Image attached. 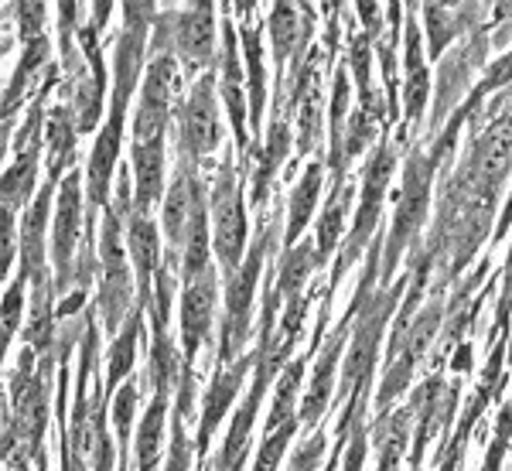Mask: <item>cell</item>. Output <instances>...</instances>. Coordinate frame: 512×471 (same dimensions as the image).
Segmentation results:
<instances>
[{"instance_id": "3957f363", "label": "cell", "mask_w": 512, "mask_h": 471, "mask_svg": "<svg viewBox=\"0 0 512 471\" xmlns=\"http://www.w3.org/2000/svg\"><path fill=\"white\" fill-rule=\"evenodd\" d=\"M134 171L130 164L120 168L117 195L103 216V233H99V297L96 308L103 318V332L117 338L123 321L130 318V267L123 236H127V219L134 216Z\"/></svg>"}, {"instance_id": "ee69618b", "label": "cell", "mask_w": 512, "mask_h": 471, "mask_svg": "<svg viewBox=\"0 0 512 471\" xmlns=\"http://www.w3.org/2000/svg\"><path fill=\"white\" fill-rule=\"evenodd\" d=\"M38 471H48V458H41V461H38Z\"/></svg>"}, {"instance_id": "277c9868", "label": "cell", "mask_w": 512, "mask_h": 471, "mask_svg": "<svg viewBox=\"0 0 512 471\" xmlns=\"http://www.w3.org/2000/svg\"><path fill=\"white\" fill-rule=\"evenodd\" d=\"M277 236H280V216L263 219L253 246L246 250L243 267H239L226 284V314H222V342H219L222 366L236 362L239 352H243V345L250 342L253 294H256V284H260V274H263V260H267L277 246Z\"/></svg>"}, {"instance_id": "b9f144b4", "label": "cell", "mask_w": 512, "mask_h": 471, "mask_svg": "<svg viewBox=\"0 0 512 471\" xmlns=\"http://www.w3.org/2000/svg\"><path fill=\"white\" fill-rule=\"evenodd\" d=\"M509 226H512V195H509L506 209H502V216H499V226H495V233H492V243H502L509 233Z\"/></svg>"}, {"instance_id": "ffe728a7", "label": "cell", "mask_w": 512, "mask_h": 471, "mask_svg": "<svg viewBox=\"0 0 512 471\" xmlns=\"http://www.w3.org/2000/svg\"><path fill=\"white\" fill-rule=\"evenodd\" d=\"M140 321H144V308L130 311V318L123 321L120 335L113 338L110 345V355H106V383H99V403H103L106 410H110L113 396H117L120 383H127L130 373H134V359H137V345H140Z\"/></svg>"}, {"instance_id": "7bdbcfd3", "label": "cell", "mask_w": 512, "mask_h": 471, "mask_svg": "<svg viewBox=\"0 0 512 471\" xmlns=\"http://www.w3.org/2000/svg\"><path fill=\"white\" fill-rule=\"evenodd\" d=\"M468 362H472V349H468V345H465V349H461L458 355H454V373H468V369H472V366H468Z\"/></svg>"}, {"instance_id": "d6a6232c", "label": "cell", "mask_w": 512, "mask_h": 471, "mask_svg": "<svg viewBox=\"0 0 512 471\" xmlns=\"http://www.w3.org/2000/svg\"><path fill=\"white\" fill-rule=\"evenodd\" d=\"M410 417H414L410 407L396 410L390 417V424L379 431V471H396V465H400L403 448H407V434H410V427H414Z\"/></svg>"}, {"instance_id": "6da1fadb", "label": "cell", "mask_w": 512, "mask_h": 471, "mask_svg": "<svg viewBox=\"0 0 512 471\" xmlns=\"http://www.w3.org/2000/svg\"><path fill=\"white\" fill-rule=\"evenodd\" d=\"M158 4L151 0H134L123 4V31L117 35V48H113V103L110 120L99 130L93 151H89L86 164V239L82 250H93V229L99 209H110V185L113 171H117V157L123 144V120H127V103L137 89L140 69H144V48L151 41V28L158 21Z\"/></svg>"}, {"instance_id": "1f68e13d", "label": "cell", "mask_w": 512, "mask_h": 471, "mask_svg": "<svg viewBox=\"0 0 512 471\" xmlns=\"http://www.w3.org/2000/svg\"><path fill=\"white\" fill-rule=\"evenodd\" d=\"M349 202H352V188H338V192H332V202H328V209L321 212L318 236H315V250L321 256V263L332 256L335 243L342 239V226H345V212H349Z\"/></svg>"}, {"instance_id": "44dd1931", "label": "cell", "mask_w": 512, "mask_h": 471, "mask_svg": "<svg viewBox=\"0 0 512 471\" xmlns=\"http://www.w3.org/2000/svg\"><path fill=\"white\" fill-rule=\"evenodd\" d=\"M407 82H403V106H407V120L410 127H417L424 120V106L431 99V72L424 65V41H420V28L417 21H407Z\"/></svg>"}, {"instance_id": "8992f818", "label": "cell", "mask_w": 512, "mask_h": 471, "mask_svg": "<svg viewBox=\"0 0 512 471\" xmlns=\"http://www.w3.org/2000/svg\"><path fill=\"white\" fill-rule=\"evenodd\" d=\"M437 164L431 161V154L414 151L407 157V168H403V185L396 192V212H393V226L386 236V250H383V280L393 277V270L400 267V256L407 253V246L414 243L420 226L427 219V205H431V181H434Z\"/></svg>"}, {"instance_id": "8d00e7d4", "label": "cell", "mask_w": 512, "mask_h": 471, "mask_svg": "<svg viewBox=\"0 0 512 471\" xmlns=\"http://www.w3.org/2000/svg\"><path fill=\"white\" fill-rule=\"evenodd\" d=\"M24 291H28V284L18 280V277H14L11 284H7V291H4V349H11L14 335L21 332L24 308H28V301H24Z\"/></svg>"}, {"instance_id": "484cf974", "label": "cell", "mask_w": 512, "mask_h": 471, "mask_svg": "<svg viewBox=\"0 0 512 471\" xmlns=\"http://www.w3.org/2000/svg\"><path fill=\"white\" fill-rule=\"evenodd\" d=\"M243 38V55H246V76H250V130L253 137H260L263 130V113H267V79H263V45H260V24L246 21L239 28Z\"/></svg>"}, {"instance_id": "ab89813d", "label": "cell", "mask_w": 512, "mask_h": 471, "mask_svg": "<svg viewBox=\"0 0 512 471\" xmlns=\"http://www.w3.org/2000/svg\"><path fill=\"white\" fill-rule=\"evenodd\" d=\"M325 448H328V437L325 434H315L311 441H304L301 448L294 451V458L287 461L284 471H315L325 458Z\"/></svg>"}, {"instance_id": "9c48e42d", "label": "cell", "mask_w": 512, "mask_h": 471, "mask_svg": "<svg viewBox=\"0 0 512 471\" xmlns=\"http://www.w3.org/2000/svg\"><path fill=\"white\" fill-rule=\"evenodd\" d=\"M175 140H178V161L198 164L205 154L219 151L222 144V120L216 106V76L202 72L188 96L175 110Z\"/></svg>"}, {"instance_id": "e0dca14e", "label": "cell", "mask_w": 512, "mask_h": 471, "mask_svg": "<svg viewBox=\"0 0 512 471\" xmlns=\"http://www.w3.org/2000/svg\"><path fill=\"white\" fill-rule=\"evenodd\" d=\"M127 253L137 270V308H151L154 301V274L161 267V239L158 222L151 216H130L127 219Z\"/></svg>"}, {"instance_id": "4dcf8cb0", "label": "cell", "mask_w": 512, "mask_h": 471, "mask_svg": "<svg viewBox=\"0 0 512 471\" xmlns=\"http://www.w3.org/2000/svg\"><path fill=\"white\" fill-rule=\"evenodd\" d=\"M373 52H376V48H373V38H369V35H355L349 41V65H352V76H355V89H359V99H362L359 110L379 117L373 82H369V72H373Z\"/></svg>"}, {"instance_id": "30bf717a", "label": "cell", "mask_w": 512, "mask_h": 471, "mask_svg": "<svg viewBox=\"0 0 512 471\" xmlns=\"http://www.w3.org/2000/svg\"><path fill=\"white\" fill-rule=\"evenodd\" d=\"M441 321H444L441 301H434V304H427L414 321H410L407 332L396 338V342H390V366H386V376H383V383H379V396H376L379 417H386L390 407L396 403V396L410 386L414 369L427 359V352H431V342L437 338Z\"/></svg>"}, {"instance_id": "f546056e", "label": "cell", "mask_w": 512, "mask_h": 471, "mask_svg": "<svg viewBox=\"0 0 512 471\" xmlns=\"http://www.w3.org/2000/svg\"><path fill=\"white\" fill-rule=\"evenodd\" d=\"M137 403H140L137 379H127L110 403V417H113V427H117L120 471H130V431H134V420H137Z\"/></svg>"}, {"instance_id": "4316f807", "label": "cell", "mask_w": 512, "mask_h": 471, "mask_svg": "<svg viewBox=\"0 0 512 471\" xmlns=\"http://www.w3.org/2000/svg\"><path fill=\"white\" fill-rule=\"evenodd\" d=\"M321 267V256L315 250V243H297L294 250L284 253V260H280V270H277V294L284 297V304H294L304 297V284H308V277L315 274Z\"/></svg>"}, {"instance_id": "83f0119b", "label": "cell", "mask_w": 512, "mask_h": 471, "mask_svg": "<svg viewBox=\"0 0 512 471\" xmlns=\"http://www.w3.org/2000/svg\"><path fill=\"white\" fill-rule=\"evenodd\" d=\"M48 171L62 175L69 168V161L76 157V137H79V123L72 103H59L48 113Z\"/></svg>"}, {"instance_id": "2e32d148", "label": "cell", "mask_w": 512, "mask_h": 471, "mask_svg": "<svg viewBox=\"0 0 512 471\" xmlns=\"http://www.w3.org/2000/svg\"><path fill=\"white\" fill-rule=\"evenodd\" d=\"M239 38L233 21L222 24V99H226L229 120H233V134L239 144V157L250 154V110H246V96H243V65H239Z\"/></svg>"}, {"instance_id": "836d02e7", "label": "cell", "mask_w": 512, "mask_h": 471, "mask_svg": "<svg viewBox=\"0 0 512 471\" xmlns=\"http://www.w3.org/2000/svg\"><path fill=\"white\" fill-rule=\"evenodd\" d=\"M301 376H304V359L287 362L284 373H280L277 393H274V407H270V417H267V431H277L284 420L297 417V413H294V400H297V386H301Z\"/></svg>"}, {"instance_id": "d590c367", "label": "cell", "mask_w": 512, "mask_h": 471, "mask_svg": "<svg viewBox=\"0 0 512 471\" xmlns=\"http://www.w3.org/2000/svg\"><path fill=\"white\" fill-rule=\"evenodd\" d=\"M188 420L181 413L171 410V444H168V461H164V471H192V458H195V444L188 441L185 434Z\"/></svg>"}, {"instance_id": "603a6c76", "label": "cell", "mask_w": 512, "mask_h": 471, "mask_svg": "<svg viewBox=\"0 0 512 471\" xmlns=\"http://www.w3.org/2000/svg\"><path fill=\"white\" fill-rule=\"evenodd\" d=\"M291 147H294L291 127H287V120L274 117V123H270V130H267V140H263L260 164H256V171H253V205H263L270 198V185H274L280 164L287 161Z\"/></svg>"}, {"instance_id": "74e56055", "label": "cell", "mask_w": 512, "mask_h": 471, "mask_svg": "<svg viewBox=\"0 0 512 471\" xmlns=\"http://www.w3.org/2000/svg\"><path fill=\"white\" fill-rule=\"evenodd\" d=\"M509 441H512V403H506L499 413V427H495V437L489 444V454H485V461H482V471H502Z\"/></svg>"}, {"instance_id": "f35d334b", "label": "cell", "mask_w": 512, "mask_h": 471, "mask_svg": "<svg viewBox=\"0 0 512 471\" xmlns=\"http://www.w3.org/2000/svg\"><path fill=\"white\" fill-rule=\"evenodd\" d=\"M14 11V18H18V38H21V45H31V41H38V38H45V11H48V4H14L11 7Z\"/></svg>"}, {"instance_id": "ba28073f", "label": "cell", "mask_w": 512, "mask_h": 471, "mask_svg": "<svg viewBox=\"0 0 512 471\" xmlns=\"http://www.w3.org/2000/svg\"><path fill=\"white\" fill-rule=\"evenodd\" d=\"M209 212H212V246H216L219 267L226 277H233L246 260V205H243V188L236 181V164L233 157L219 164L216 185L209 195Z\"/></svg>"}, {"instance_id": "5b68a950", "label": "cell", "mask_w": 512, "mask_h": 471, "mask_svg": "<svg viewBox=\"0 0 512 471\" xmlns=\"http://www.w3.org/2000/svg\"><path fill=\"white\" fill-rule=\"evenodd\" d=\"M171 52L185 76H202L216 55V4H195L188 11H161L151 28V55Z\"/></svg>"}, {"instance_id": "ac0fdd59", "label": "cell", "mask_w": 512, "mask_h": 471, "mask_svg": "<svg viewBox=\"0 0 512 471\" xmlns=\"http://www.w3.org/2000/svg\"><path fill=\"white\" fill-rule=\"evenodd\" d=\"M130 171H134V212L151 216L164 195V137L134 140L130 144Z\"/></svg>"}, {"instance_id": "e575fe53", "label": "cell", "mask_w": 512, "mask_h": 471, "mask_svg": "<svg viewBox=\"0 0 512 471\" xmlns=\"http://www.w3.org/2000/svg\"><path fill=\"white\" fill-rule=\"evenodd\" d=\"M294 431H297V417L284 420L277 431L263 434V444H260V451H256L253 471H277V465H280V458H284V451H287V444H291Z\"/></svg>"}, {"instance_id": "f1b7e54d", "label": "cell", "mask_w": 512, "mask_h": 471, "mask_svg": "<svg viewBox=\"0 0 512 471\" xmlns=\"http://www.w3.org/2000/svg\"><path fill=\"white\" fill-rule=\"evenodd\" d=\"M301 24H304V14H301V4H274L270 7V18H267V31H270V41H274V62L277 69L284 72V62L294 55L297 41H301Z\"/></svg>"}, {"instance_id": "9a60e30c", "label": "cell", "mask_w": 512, "mask_h": 471, "mask_svg": "<svg viewBox=\"0 0 512 471\" xmlns=\"http://www.w3.org/2000/svg\"><path fill=\"white\" fill-rule=\"evenodd\" d=\"M256 366V352L253 355H239L236 362L229 366H219L212 373V383L205 390V400H202V417H198V437H195V451L198 458L209 454V444H212V434L216 427L222 424V417L229 413V407L236 403L239 390H243V379L250 376V369Z\"/></svg>"}, {"instance_id": "7c38bea8", "label": "cell", "mask_w": 512, "mask_h": 471, "mask_svg": "<svg viewBox=\"0 0 512 471\" xmlns=\"http://www.w3.org/2000/svg\"><path fill=\"white\" fill-rule=\"evenodd\" d=\"M181 65L171 52L151 55L144 69V82H140V103L134 117V140L164 137L168 123H175V96L181 89Z\"/></svg>"}, {"instance_id": "cb8c5ba5", "label": "cell", "mask_w": 512, "mask_h": 471, "mask_svg": "<svg viewBox=\"0 0 512 471\" xmlns=\"http://www.w3.org/2000/svg\"><path fill=\"white\" fill-rule=\"evenodd\" d=\"M321 181H325V164L321 161H311L308 171H304V178L294 185L291 192V212H287V250H294V243L304 236V229H308L311 216H315V205L321 198Z\"/></svg>"}, {"instance_id": "7a4b0ae2", "label": "cell", "mask_w": 512, "mask_h": 471, "mask_svg": "<svg viewBox=\"0 0 512 471\" xmlns=\"http://www.w3.org/2000/svg\"><path fill=\"white\" fill-rule=\"evenodd\" d=\"M403 284L407 280H396L390 291L383 294H366L355 311L352 321V345H349V359L342 362V420H338V441H349V431L362 420V410H366V396L369 386H373V373H376V355H379V338H383V328L390 321V314L396 308V297L403 294Z\"/></svg>"}, {"instance_id": "52a82bcc", "label": "cell", "mask_w": 512, "mask_h": 471, "mask_svg": "<svg viewBox=\"0 0 512 471\" xmlns=\"http://www.w3.org/2000/svg\"><path fill=\"white\" fill-rule=\"evenodd\" d=\"M393 171H396V147L393 144H379L373 151V157H369L366 171H362L359 212H355L352 236L345 239L342 256H338V263L332 270V280H328V297L335 294V287H338V280H342L345 270L359 260V253L373 243V233L379 229V216H383V195H386V185H390Z\"/></svg>"}, {"instance_id": "d6986e66", "label": "cell", "mask_w": 512, "mask_h": 471, "mask_svg": "<svg viewBox=\"0 0 512 471\" xmlns=\"http://www.w3.org/2000/svg\"><path fill=\"white\" fill-rule=\"evenodd\" d=\"M424 21H427V35H431V59H444L448 45L458 35H472L475 28H482L485 18V4H424Z\"/></svg>"}, {"instance_id": "8fae6325", "label": "cell", "mask_w": 512, "mask_h": 471, "mask_svg": "<svg viewBox=\"0 0 512 471\" xmlns=\"http://www.w3.org/2000/svg\"><path fill=\"white\" fill-rule=\"evenodd\" d=\"M82 185L86 175L69 171L59 185V198H55V222H52V274L59 291H69L76 284V270H79V243L82 229H86V198H82Z\"/></svg>"}, {"instance_id": "60d3db41", "label": "cell", "mask_w": 512, "mask_h": 471, "mask_svg": "<svg viewBox=\"0 0 512 471\" xmlns=\"http://www.w3.org/2000/svg\"><path fill=\"white\" fill-rule=\"evenodd\" d=\"M345 448H349V454H345V468L342 471H362V461H366V451H369L366 424H362V420L349 431V441H345Z\"/></svg>"}, {"instance_id": "4fadbf2b", "label": "cell", "mask_w": 512, "mask_h": 471, "mask_svg": "<svg viewBox=\"0 0 512 471\" xmlns=\"http://www.w3.org/2000/svg\"><path fill=\"white\" fill-rule=\"evenodd\" d=\"M489 48H492V28H475L468 35L465 45H458L454 52H448L441 59V72H437V103L431 113V127H437L444 117H448L451 106H458L461 93L468 89V79L475 76L478 69L489 59Z\"/></svg>"}, {"instance_id": "5bb4252c", "label": "cell", "mask_w": 512, "mask_h": 471, "mask_svg": "<svg viewBox=\"0 0 512 471\" xmlns=\"http://www.w3.org/2000/svg\"><path fill=\"white\" fill-rule=\"evenodd\" d=\"M216 270H209L205 277L185 284L181 291V359H185L188 369H195V359L205 345H212V321H216Z\"/></svg>"}, {"instance_id": "d4e9b609", "label": "cell", "mask_w": 512, "mask_h": 471, "mask_svg": "<svg viewBox=\"0 0 512 471\" xmlns=\"http://www.w3.org/2000/svg\"><path fill=\"white\" fill-rule=\"evenodd\" d=\"M38 157H41V140L28 144L24 151H14L11 168L4 171V212H18L31 202L38 185Z\"/></svg>"}, {"instance_id": "7402d4cb", "label": "cell", "mask_w": 512, "mask_h": 471, "mask_svg": "<svg viewBox=\"0 0 512 471\" xmlns=\"http://www.w3.org/2000/svg\"><path fill=\"white\" fill-rule=\"evenodd\" d=\"M171 396L175 393H154L151 403H147V413L137 427V444H134L137 471H158L164 451V427L171 424Z\"/></svg>"}]
</instances>
